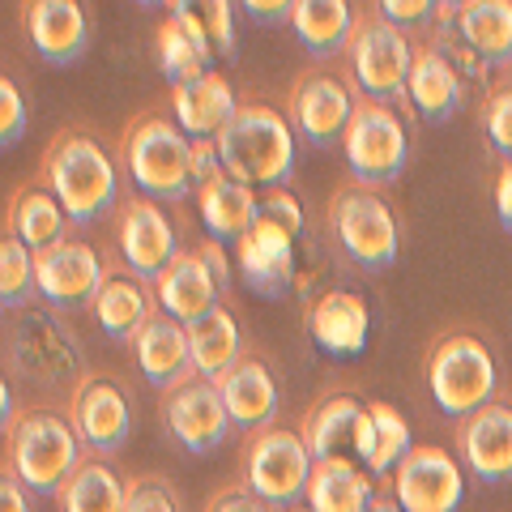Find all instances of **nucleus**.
Wrapping results in <instances>:
<instances>
[{
  "instance_id": "obj_1",
  "label": "nucleus",
  "mask_w": 512,
  "mask_h": 512,
  "mask_svg": "<svg viewBox=\"0 0 512 512\" xmlns=\"http://www.w3.org/2000/svg\"><path fill=\"white\" fill-rule=\"evenodd\" d=\"M39 180L52 188V197L77 227H90L107 210H120L116 158L99 146V137L82 133V128H60L52 137V146L43 150Z\"/></svg>"
},
{
  "instance_id": "obj_2",
  "label": "nucleus",
  "mask_w": 512,
  "mask_h": 512,
  "mask_svg": "<svg viewBox=\"0 0 512 512\" xmlns=\"http://www.w3.org/2000/svg\"><path fill=\"white\" fill-rule=\"evenodd\" d=\"M120 154L128 180L137 184V197L154 205H175L188 192H197V184H192V137L167 111L150 107L128 120Z\"/></svg>"
},
{
  "instance_id": "obj_3",
  "label": "nucleus",
  "mask_w": 512,
  "mask_h": 512,
  "mask_svg": "<svg viewBox=\"0 0 512 512\" xmlns=\"http://www.w3.org/2000/svg\"><path fill=\"white\" fill-rule=\"evenodd\" d=\"M222 171L248 188H282L295 175V128L269 103H239L235 120L214 137Z\"/></svg>"
},
{
  "instance_id": "obj_4",
  "label": "nucleus",
  "mask_w": 512,
  "mask_h": 512,
  "mask_svg": "<svg viewBox=\"0 0 512 512\" xmlns=\"http://www.w3.org/2000/svg\"><path fill=\"white\" fill-rule=\"evenodd\" d=\"M86 461L69 414L52 406H30L5 427V470H13L35 495H60L69 474Z\"/></svg>"
},
{
  "instance_id": "obj_5",
  "label": "nucleus",
  "mask_w": 512,
  "mask_h": 512,
  "mask_svg": "<svg viewBox=\"0 0 512 512\" xmlns=\"http://www.w3.org/2000/svg\"><path fill=\"white\" fill-rule=\"evenodd\" d=\"M329 235L338 252L363 274H380L402 252V227L393 205L367 184H346L329 201Z\"/></svg>"
},
{
  "instance_id": "obj_6",
  "label": "nucleus",
  "mask_w": 512,
  "mask_h": 512,
  "mask_svg": "<svg viewBox=\"0 0 512 512\" xmlns=\"http://www.w3.org/2000/svg\"><path fill=\"white\" fill-rule=\"evenodd\" d=\"M495 355L474 333H444L427 350V389L436 406L453 419H470L474 410L495 402Z\"/></svg>"
},
{
  "instance_id": "obj_7",
  "label": "nucleus",
  "mask_w": 512,
  "mask_h": 512,
  "mask_svg": "<svg viewBox=\"0 0 512 512\" xmlns=\"http://www.w3.org/2000/svg\"><path fill=\"white\" fill-rule=\"evenodd\" d=\"M346 64L355 77V90L376 103H406V82L414 64V43L406 30H397L380 9H359L355 30L346 43Z\"/></svg>"
},
{
  "instance_id": "obj_8",
  "label": "nucleus",
  "mask_w": 512,
  "mask_h": 512,
  "mask_svg": "<svg viewBox=\"0 0 512 512\" xmlns=\"http://www.w3.org/2000/svg\"><path fill=\"white\" fill-rule=\"evenodd\" d=\"M5 342H9V363L18 367L26 380L47 384V389H52V384H73L77 389V384L90 376L77 338L43 308L13 312Z\"/></svg>"
},
{
  "instance_id": "obj_9",
  "label": "nucleus",
  "mask_w": 512,
  "mask_h": 512,
  "mask_svg": "<svg viewBox=\"0 0 512 512\" xmlns=\"http://www.w3.org/2000/svg\"><path fill=\"white\" fill-rule=\"evenodd\" d=\"M312 453L295 427H265L244 444V483L274 512L303 504L312 483Z\"/></svg>"
},
{
  "instance_id": "obj_10",
  "label": "nucleus",
  "mask_w": 512,
  "mask_h": 512,
  "mask_svg": "<svg viewBox=\"0 0 512 512\" xmlns=\"http://www.w3.org/2000/svg\"><path fill=\"white\" fill-rule=\"evenodd\" d=\"M342 150H346V167L355 175V184L380 188V184H393L406 171L410 133L389 103H376L359 94L355 116H350V128L342 137Z\"/></svg>"
},
{
  "instance_id": "obj_11",
  "label": "nucleus",
  "mask_w": 512,
  "mask_h": 512,
  "mask_svg": "<svg viewBox=\"0 0 512 512\" xmlns=\"http://www.w3.org/2000/svg\"><path fill=\"white\" fill-rule=\"evenodd\" d=\"M359 90L329 69H303L291 86V128L316 150L338 146L355 116Z\"/></svg>"
},
{
  "instance_id": "obj_12",
  "label": "nucleus",
  "mask_w": 512,
  "mask_h": 512,
  "mask_svg": "<svg viewBox=\"0 0 512 512\" xmlns=\"http://www.w3.org/2000/svg\"><path fill=\"white\" fill-rule=\"evenodd\" d=\"M69 423L77 431V440H82L94 457H103V461L116 457L128 444V431H133V402H128V389L103 372H90L69 393Z\"/></svg>"
},
{
  "instance_id": "obj_13",
  "label": "nucleus",
  "mask_w": 512,
  "mask_h": 512,
  "mask_svg": "<svg viewBox=\"0 0 512 512\" xmlns=\"http://www.w3.org/2000/svg\"><path fill=\"white\" fill-rule=\"evenodd\" d=\"M163 423H167V436L192 457L218 453L235 427L218 384L201 376H192L184 384H175L171 393H163Z\"/></svg>"
},
{
  "instance_id": "obj_14",
  "label": "nucleus",
  "mask_w": 512,
  "mask_h": 512,
  "mask_svg": "<svg viewBox=\"0 0 512 512\" xmlns=\"http://www.w3.org/2000/svg\"><path fill=\"white\" fill-rule=\"evenodd\" d=\"M116 244L124 256V269L137 274L141 282H158L167 274V265L180 256V235H175L171 218L163 205L146 197H124L116 210Z\"/></svg>"
},
{
  "instance_id": "obj_15",
  "label": "nucleus",
  "mask_w": 512,
  "mask_h": 512,
  "mask_svg": "<svg viewBox=\"0 0 512 512\" xmlns=\"http://www.w3.org/2000/svg\"><path fill=\"white\" fill-rule=\"evenodd\" d=\"M393 500L406 512H457L466 500L461 461L440 444H414L393 470Z\"/></svg>"
},
{
  "instance_id": "obj_16",
  "label": "nucleus",
  "mask_w": 512,
  "mask_h": 512,
  "mask_svg": "<svg viewBox=\"0 0 512 512\" xmlns=\"http://www.w3.org/2000/svg\"><path fill=\"white\" fill-rule=\"evenodd\" d=\"M107 282V269L99 261V252L82 239H64V244L35 252V295L47 308H94Z\"/></svg>"
},
{
  "instance_id": "obj_17",
  "label": "nucleus",
  "mask_w": 512,
  "mask_h": 512,
  "mask_svg": "<svg viewBox=\"0 0 512 512\" xmlns=\"http://www.w3.org/2000/svg\"><path fill=\"white\" fill-rule=\"evenodd\" d=\"M406 107L423 124H444L466 107V77L453 69L436 43H414V64H410V82H406Z\"/></svg>"
},
{
  "instance_id": "obj_18",
  "label": "nucleus",
  "mask_w": 512,
  "mask_h": 512,
  "mask_svg": "<svg viewBox=\"0 0 512 512\" xmlns=\"http://www.w3.org/2000/svg\"><path fill=\"white\" fill-rule=\"evenodd\" d=\"M457 448L478 483H508L512 478V406L491 402L474 410L457 427Z\"/></svg>"
},
{
  "instance_id": "obj_19",
  "label": "nucleus",
  "mask_w": 512,
  "mask_h": 512,
  "mask_svg": "<svg viewBox=\"0 0 512 512\" xmlns=\"http://www.w3.org/2000/svg\"><path fill=\"white\" fill-rule=\"evenodd\" d=\"M22 26L30 47L56 69L82 60L90 47V13L77 0H30L22 9Z\"/></svg>"
},
{
  "instance_id": "obj_20",
  "label": "nucleus",
  "mask_w": 512,
  "mask_h": 512,
  "mask_svg": "<svg viewBox=\"0 0 512 512\" xmlns=\"http://www.w3.org/2000/svg\"><path fill=\"white\" fill-rule=\"evenodd\" d=\"M235 265L256 295L278 299V295H286V286L295 282V235L274 227V222L256 218L252 227L239 235Z\"/></svg>"
},
{
  "instance_id": "obj_21",
  "label": "nucleus",
  "mask_w": 512,
  "mask_h": 512,
  "mask_svg": "<svg viewBox=\"0 0 512 512\" xmlns=\"http://www.w3.org/2000/svg\"><path fill=\"white\" fill-rule=\"evenodd\" d=\"M137 367L158 393H171L175 384H184L197 376V363H192V342H188V325H180L175 316H167L158 308L150 316V325L137 333L133 342Z\"/></svg>"
},
{
  "instance_id": "obj_22",
  "label": "nucleus",
  "mask_w": 512,
  "mask_h": 512,
  "mask_svg": "<svg viewBox=\"0 0 512 512\" xmlns=\"http://www.w3.org/2000/svg\"><path fill=\"white\" fill-rule=\"evenodd\" d=\"M367 419V402L350 393H329L303 414L299 436L308 444L312 461H329V457H350L359 461V427Z\"/></svg>"
},
{
  "instance_id": "obj_23",
  "label": "nucleus",
  "mask_w": 512,
  "mask_h": 512,
  "mask_svg": "<svg viewBox=\"0 0 512 512\" xmlns=\"http://www.w3.org/2000/svg\"><path fill=\"white\" fill-rule=\"evenodd\" d=\"M214 384H218L222 402H227L231 423L244 427L248 436H256V431H265L269 423H274V414H278V380H274L269 363L256 355V350H248V355Z\"/></svg>"
},
{
  "instance_id": "obj_24",
  "label": "nucleus",
  "mask_w": 512,
  "mask_h": 512,
  "mask_svg": "<svg viewBox=\"0 0 512 512\" xmlns=\"http://www.w3.org/2000/svg\"><path fill=\"white\" fill-rule=\"evenodd\" d=\"M235 111H239V99L218 69L192 77L184 86H171V116L192 141H214L235 120Z\"/></svg>"
},
{
  "instance_id": "obj_25",
  "label": "nucleus",
  "mask_w": 512,
  "mask_h": 512,
  "mask_svg": "<svg viewBox=\"0 0 512 512\" xmlns=\"http://www.w3.org/2000/svg\"><path fill=\"white\" fill-rule=\"evenodd\" d=\"M158 308L175 316L180 325H197L201 316H210L222 303V286L214 282L210 265L201 261L197 248H180V256L167 265V274L154 282Z\"/></svg>"
},
{
  "instance_id": "obj_26",
  "label": "nucleus",
  "mask_w": 512,
  "mask_h": 512,
  "mask_svg": "<svg viewBox=\"0 0 512 512\" xmlns=\"http://www.w3.org/2000/svg\"><path fill=\"white\" fill-rule=\"evenodd\" d=\"M367 329H372V312L355 291H325L308 308V333L325 355H359L367 346Z\"/></svg>"
},
{
  "instance_id": "obj_27",
  "label": "nucleus",
  "mask_w": 512,
  "mask_h": 512,
  "mask_svg": "<svg viewBox=\"0 0 512 512\" xmlns=\"http://www.w3.org/2000/svg\"><path fill=\"white\" fill-rule=\"evenodd\" d=\"M94 320L103 325L107 338L116 342H137V333L150 325V316L158 312V295L150 282H141L137 274H128V269H116V274H107L99 299H94Z\"/></svg>"
},
{
  "instance_id": "obj_28",
  "label": "nucleus",
  "mask_w": 512,
  "mask_h": 512,
  "mask_svg": "<svg viewBox=\"0 0 512 512\" xmlns=\"http://www.w3.org/2000/svg\"><path fill=\"white\" fill-rule=\"evenodd\" d=\"M5 231L18 235L30 252H47L64 244V231H69V214L64 205L52 197V188L43 180H26L18 184V192L9 197V214H5Z\"/></svg>"
},
{
  "instance_id": "obj_29",
  "label": "nucleus",
  "mask_w": 512,
  "mask_h": 512,
  "mask_svg": "<svg viewBox=\"0 0 512 512\" xmlns=\"http://www.w3.org/2000/svg\"><path fill=\"white\" fill-rule=\"evenodd\" d=\"M457 35L491 69H512V0H448Z\"/></svg>"
},
{
  "instance_id": "obj_30",
  "label": "nucleus",
  "mask_w": 512,
  "mask_h": 512,
  "mask_svg": "<svg viewBox=\"0 0 512 512\" xmlns=\"http://www.w3.org/2000/svg\"><path fill=\"white\" fill-rule=\"evenodd\" d=\"M256 205H261L256 188L239 184L235 175H227V171L197 188L201 222L210 227V239H218V244H239V235L256 222Z\"/></svg>"
},
{
  "instance_id": "obj_31",
  "label": "nucleus",
  "mask_w": 512,
  "mask_h": 512,
  "mask_svg": "<svg viewBox=\"0 0 512 512\" xmlns=\"http://www.w3.org/2000/svg\"><path fill=\"white\" fill-rule=\"evenodd\" d=\"M376 500L372 474L359 470V461L350 457H329L312 466V483L303 504L312 512H367Z\"/></svg>"
},
{
  "instance_id": "obj_32",
  "label": "nucleus",
  "mask_w": 512,
  "mask_h": 512,
  "mask_svg": "<svg viewBox=\"0 0 512 512\" xmlns=\"http://www.w3.org/2000/svg\"><path fill=\"white\" fill-rule=\"evenodd\" d=\"M188 342H192V363H197L201 380H222L239 359L248 355L239 320L231 316L227 303H218L210 316H201L197 325H188Z\"/></svg>"
},
{
  "instance_id": "obj_33",
  "label": "nucleus",
  "mask_w": 512,
  "mask_h": 512,
  "mask_svg": "<svg viewBox=\"0 0 512 512\" xmlns=\"http://www.w3.org/2000/svg\"><path fill=\"white\" fill-rule=\"evenodd\" d=\"M60 512H124L128 508V483L111 470V461L86 457L69 474V483L56 495Z\"/></svg>"
},
{
  "instance_id": "obj_34",
  "label": "nucleus",
  "mask_w": 512,
  "mask_h": 512,
  "mask_svg": "<svg viewBox=\"0 0 512 512\" xmlns=\"http://www.w3.org/2000/svg\"><path fill=\"white\" fill-rule=\"evenodd\" d=\"M355 18L359 9L346 5V0H295L291 26L312 56H329V52H346Z\"/></svg>"
},
{
  "instance_id": "obj_35",
  "label": "nucleus",
  "mask_w": 512,
  "mask_h": 512,
  "mask_svg": "<svg viewBox=\"0 0 512 512\" xmlns=\"http://www.w3.org/2000/svg\"><path fill=\"white\" fill-rule=\"evenodd\" d=\"M154 56H158V69H163V77L171 86H184V82H192V77L210 73V64H214L197 43H192V35L175 18L158 22V30H154Z\"/></svg>"
},
{
  "instance_id": "obj_36",
  "label": "nucleus",
  "mask_w": 512,
  "mask_h": 512,
  "mask_svg": "<svg viewBox=\"0 0 512 512\" xmlns=\"http://www.w3.org/2000/svg\"><path fill=\"white\" fill-rule=\"evenodd\" d=\"M367 414H372V427H376V444H372V457H367V470L372 474H389L402 466L410 457V423L402 419V410H393L389 402H367Z\"/></svg>"
},
{
  "instance_id": "obj_37",
  "label": "nucleus",
  "mask_w": 512,
  "mask_h": 512,
  "mask_svg": "<svg viewBox=\"0 0 512 512\" xmlns=\"http://www.w3.org/2000/svg\"><path fill=\"white\" fill-rule=\"evenodd\" d=\"M30 295H35V252H30L18 235H0V303L5 312H26Z\"/></svg>"
},
{
  "instance_id": "obj_38",
  "label": "nucleus",
  "mask_w": 512,
  "mask_h": 512,
  "mask_svg": "<svg viewBox=\"0 0 512 512\" xmlns=\"http://www.w3.org/2000/svg\"><path fill=\"white\" fill-rule=\"evenodd\" d=\"M483 133L500 158H512V82L491 86L483 103Z\"/></svg>"
},
{
  "instance_id": "obj_39",
  "label": "nucleus",
  "mask_w": 512,
  "mask_h": 512,
  "mask_svg": "<svg viewBox=\"0 0 512 512\" xmlns=\"http://www.w3.org/2000/svg\"><path fill=\"white\" fill-rule=\"evenodd\" d=\"M124 512H184L180 491L163 474H137L128 483V508Z\"/></svg>"
},
{
  "instance_id": "obj_40",
  "label": "nucleus",
  "mask_w": 512,
  "mask_h": 512,
  "mask_svg": "<svg viewBox=\"0 0 512 512\" xmlns=\"http://www.w3.org/2000/svg\"><path fill=\"white\" fill-rule=\"evenodd\" d=\"M26 137V99L13 77H0V146L13 150Z\"/></svg>"
},
{
  "instance_id": "obj_41",
  "label": "nucleus",
  "mask_w": 512,
  "mask_h": 512,
  "mask_svg": "<svg viewBox=\"0 0 512 512\" xmlns=\"http://www.w3.org/2000/svg\"><path fill=\"white\" fill-rule=\"evenodd\" d=\"M256 218H261V222H274V227H282V231H291L295 239H299V231H303V210H299V201H295L286 188L265 192L261 205H256Z\"/></svg>"
},
{
  "instance_id": "obj_42",
  "label": "nucleus",
  "mask_w": 512,
  "mask_h": 512,
  "mask_svg": "<svg viewBox=\"0 0 512 512\" xmlns=\"http://www.w3.org/2000/svg\"><path fill=\"white\" fill-rule=\"evenodd\" d=\"M205 13V30H210V43L218 56H235V5L231 0H210V5L201 9Z\"/></svg>"
},
{
  "instance_id": "obj_43",
  "label": "nucleus",
  "mask_w": 512,
  "mask_h": 512,
  "mask_svg": "<svg viewBox=\"0 0 512 512\" xmlns=\"http://www.w3.org/2000/svg\"><path fill=\"white\" fill-rule=\"evenodd\" d=\"M205 512H274V508H269L261 495H256V491L244 483V478H239V483L214 491L210 504H205Z\"/></svg>"
},
{
  "instance_id": "obj_44",
  "label": "nucleus",
  "mask_w": 512,
  "mask_h": 512,
  "mask_svg": "<svg viewBox=\"0 0 512 512\" xmlns=\"http://www.w3.org/2000/svg\"><path fill=\"white\" fill-rule=\"evenodd\" d=\"M384 18H389L397 30H410V26H436V9L431 0H384V5H376Z\"/></svg>"
},
{
  "instance_id": "obj_45",
  "label": "nucleus",
  "mask_w": 512,
  "mask_h": 512,
  "mask_svg": "<svg viewBox=\"0 0 512 512\" xmlns=\"http://www.w3.org/2000/svg\"><path fill=\"white\" fill-rule=\"evenodd\" d=\"M495 214L504 231H512V158H500V171H495Z\"/></svg>"
},
{
  "instance_id": "obj_46",
  "label": "nucleus",
  "mask_w": 512,
  "mask_h": 512,
  "mask_svg": "<svg viewBox=\"0 0 512 512\" xmlns=\"http://www.w3.org/2000/svg\"><path fill=\"white\" fill-rule=\"evenodd\" d=\"M0 512H30V491L13 470L0 474Z\"/></svg>"
},
{
  "instance_id": "obj_47",
  "label": "nucleus",
  "mask_w": 512,
  "mask_h": 512,
  "mask_svg": "<svg viewBox=\"0 0 512 512\" xmlns=\"http://www.w3.org/2000/svg\"><path fill=\"white\" fill-rule=\"evenodd\" d=\"M197 252H201V261L210 265L214 282L227 291V286H231V261H227V252H222V244H218V239H205V244H197Z\"/></svg>"
},
{
  "instance_id": "obj_48",
  "label": "nucleus",
  "mask_w": 512,
  "mask_h": 512,
  "mask_svg": "<svg viewBox=\"0 0 512 512\" xmlns=\"http://www.w3.org/2000/svg\"><path fill=\"white\" fill-rule=\"evenodd\" d=\"M244 9L252 13V22H261V26L282 22V18H291V13H295V5H286V0H278V5H265V0H248Z\"/></svg>"
},
{
  "instance_id": "obj_49",
  "label": "nucleus",
  "mask_w": 512,
  "mask_h": 512,
  "mask_svg": "<svg viewBox=\"0 0 512 512\" xmlns=\"http://www.w3.org/2000/svg\"><path fill=\"white\" fill-rule=\"evenodd\" d=\"M367 512H406V508L397 504L393 495H376V500H372V508H367Z\"/></svg>"
},
{
  "instance_id": "obj_50",
  "label": "nucleus",
  "mask_w": 512,
  "mask_h": 512,
  "mask_svg": "<svg viewBox=\"0 0 512 512\" xmlns=\"http://www.w3.org/2000/svg\"><path fill=\"white\" fill-rule=\"evenodd\" d=\"M291 512H312V508H308V504H295V508H291Z\"/></svg>"
}]
</instances>
